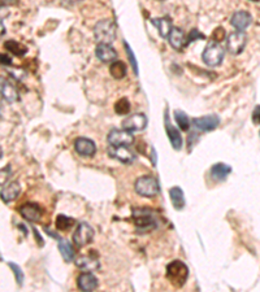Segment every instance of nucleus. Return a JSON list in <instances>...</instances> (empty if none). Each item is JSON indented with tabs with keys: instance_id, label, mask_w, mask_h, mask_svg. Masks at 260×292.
<instances>
[{
	"instance_id": "obj_1",
	"label": "nucleus",
	"mask_w": 260,
	"mask_h": 292,
	"mask_svg": "<svg viewBox=\"0 0 260 292\" xmlns=\"http://www.w3.org/2000/svg\"><path fill=\"white\" fill-rule=\"evenodd\" d=\"M167 278L172 286L181 288L189 278V268L180 260H175L167 266Z\"/></svg>"
},
{
	"instance_id": "obj_2",
	"label": "nucleus",
	"mask_w": 260,
	"mask_h": 292,
	"mask_svg": "<svg viewBox=\"0 0 260 292\" xmlns=\"http://www.w3.org/2000/svg\"><path fill=\"white\" fill-rule=\"evenodd\" d=\"M94 37L98 44H111L116 39V25L111 20H102L94 27Z\"/></svg>"
},
{
	"instance_id": "obj_3",
	"label": "nucleus",
	"mask_w": 260,
	"mask_h": 292,
	"mask_svg": "<svg viewBox=\"0 0 260 292\" xmlns=\"http://www.w3.org/2000/svg\"><path fill=\"white\" fill-rule=\"evenodd\" d=\"M135 192L143 198H154L160 192V186L155 177L152 175H143L135 181Z\"/></svg>"
},
{
	"instance_id": "obj_4",
	"label": "nucleus",
	"mask_w": 260,
	"mask_h": 292,
	"mask_svg": "<svg viewBox=\"0 0 260 292\" xmlns=\"http://www.w3.org/2000/svg\"><path fill=\"white\" fill-rule=\"evenodd\" d=\"M224 48L221 47V44L217 43V42H210L207 44V47L203 51V61L208 65V67H219L220 64L224 60Z\"/></svg>"
},
{
	"instance_id": "obj_5",
	"label": "nucleus",
	"mask_w": 260,
	"mask_h": 292,
	"mask_svg": "<svg viewBox=\"0 0 260 292\" xmlns=\"http://www.w3.org/2000/svg\"><path fill=\"white\" fill-rule=\"evenodd\" d=\"M109 146L113 147H130L134 142L133 132H129L126 128H112L107 137Z\"/></svg>"
},
{
	"instance_id": "obj_6",
	"label": "nucleus",
	"mask_w": 260,
	"mask_h": 292,
	"mask_svg": "<svg viewBox=\"0 0 260 292\" xmlns=\"http://www.w3.org/2000/svg\"><path fill=\"white\" fill-rule=\"evenodd\" d=\"M134 223L135 228L140 230V233L151 231L158 228V222L151 216L150 210L147 209H134Z\"/></svg>"
},
{
	"instance_id": "obj_7",
	"label": "nucleus",
	"mask_w": 260,
	"mask_h": 292,
	"mask_svg": "<svg viewBox=\"0 0 260 292\" xmlns=\"http://www.w3.org/2000/svg\"><path fill=\"white\" fill-rule=\"evenodd\" d=\"M94 239V230L86 222H79L73 234V243L76 247L82 248L90 244Z\"/></svg>"
},
{
	"instance_id": "obj_8",
	"label": "nucleus",
	"mask_w": 260,
	"mask_h": 292,
	"mask_svg": "<svg viewBox=\"0 0 260 292\" xmlns=\"http://www.w3.org/2000/svg\"><path fill=\"white\" fill-rule=\"evenodd\" d=\"M191 125L199 132H214L215 128L220 125V117L217 114H207V116L198 117V118H194L191 121Z\"/></svg>"
},
{
	"instance_id": "obj_9",
	"label": "nucleus",
	"mask_w": 260,
	"mask_h": 292,
	"mask_svg": "<svg viewBox=\"0 0 260 292\" xmlns=\"http://www.w3.org/2000/svg\"><path fill=\"white\" fill-rule=\"evenodd\" d=\"M246 34L243 31H233L232 34L228 35V39H226V48H228L229 52L232 55H240L243 51V48L246 47Z\"/></svg>"
},
{
	"instance_id": "obj_10",
	"label": "nucleus",
	"mask_w": 260,
	"mask_h": 292,
	"mask_svg": "<svg viewBox=\"0 0 260 292\" xmlns=\"http://www.w3.org/2000/svg\"><path fill=\"white\" fill-rule=\"evenodd\" d=\"M76 265L83 272H94L100 268L99 256L95 251H91L89 254H82L76 260Z\"/></svg>"
},
{
	"instance_id": "obj_11",
	"label": "nucleus",
	"mask_w": 260,
	"mask_h": 292,
	"mask_svg": "<svg viewBox=\"0 0 260 292\" xmlns=\"http://www.w3.org/2000/svg\"><path fill=\"white\" fill-rule=\"evenodd\" d=\"M147 122H149V120H147L146 114L134 113L132 116L126 117L123 121V126L129 132H142L146 128Z\"/></svg>"
},
{
	"instance_id": "obj_12",
	"label": "nucleus",
	"mask_w": 260,
	"mask_h": 292,
	"mask_svg": "<svg viewBox=\"0 0 260 292\" xmlns=\"http://www.w3.org/2000/svg\"><path fill=\"white\" fill-rule=\"evenodd\" d=\"M20 214L26 221L38 222L43 216V209L37 203H26L20 207Z\"/></svg>"
},
{
	"instance_id": "obj_13",
	"label": "nucleus",
	"mask_w": 260,
	"mask_h": 292,
	"mask_svg": "<svg viewBox=\"0 0 260 292\" xmlns=\"http://www.w3.org/2000/svg\"><path fill=\"white\" fill-rule=\"evenodd\" d=\"M74 149L82 157H93L97 153V146L89 138H77L74 140Z\"/></svg>"
},
{
	"instance_id": "obj_14",
	"label": "nucleus",
	"mask_w": 260,
	"mask_h": 292,
	"mask_svg": "<svg viewBox=\"0 0 260 292\" xmlns=\"http://www.w3.org/2000/svg\"><path fill=\"white\" fill-rule=\"evenodd\" d=\"M108 155L111 156L114 160L120 161L123 164H132L134 163L135 160V155L130 151L129 147H113L109 146L108 147Z\"/></svg>"
},
{
	"instance_id": "obj_15",
	"label": "nucleus",
	"mask_w": 260,
	"mask_h": 292,
	"mask_svg": "<svg viewBox=\"0 0 260 292\" xmlns=\"http://www.w3.org/2000/svg\"><path fill=\"white\" fill-rule=\"evenodd\" d=\"M167 112H165V116H164V121H165V130H167L168 139H169L173 148H175L176 151H180V149L182 148V146H184V140H182V137L179 130L170 123L169 116H168Z\"/></svg>"
},
{
	"instance_id": "obj_16",
	"label": "nucleus",
	"mask_w": 260,
	"mask_h": 292,
	"mask_svg": "<svg viewBox=\"0 0 260 292\" xmlns=\"http://www.w3.org/2000/svg\"><path fill=\"white\" fill-rule=\"evenodd\" d=\"M77 286L81 291H94L99 286V280L91 272H83L77 278Z\"/></svg>"
},
{
	"instance_id": "obj_17",
	"label": "nucleus",
	"mask_w": 260,
	"mask_h": 292,
	"mask_svg": "<svg viewBox=\"0 0 260 292\" xmlns=\"http://www.w3.org/2000/svg\"><path fill=\"white\" fill-rule=\"evenodd\" d=\"M95 53H97V57L99 58L100 61L104 62V64H112L113 61H116L117 58L116 50L111 44H98Z\"/></svg>"
},
{
	"instance_id": "obj_18",
	"label": "nucleus",
	"mask_w": 260,
	"mask_h": 292,
	"mask_svg": "<svg viewBox=\"0 0 260 292\" xmlns=\"http://www.w3.org/2000/svg\"><path fill=\"white\" fill-rule=\"evenodd\" d=\"M251 22H252V17L249 12L238 11V12H236L233 16H232L230 23L233 25V27H236V29L240 30V31H243L245 29H247V27L251 25Z\"/></svg>"
},
{
	"instance_id": "obj_19",
	"label": "nucleus",
	"mask_w": 260,
	"mask_h": 292,
	"mask_svg": "<svg viewBox=\"0 0 260 292\" xmlns=\"http://www.w3.org/2000/svg\"><path fill=\"white\" fill-rule=\"evenodd\" d=\"M20 192L21 187L20 184H18V182L16 181H11L8 182V183L3 184L2 191H0V193H2V200H3L4 203H11L12 200H15V199L20 195Z\"/></svg>"
},
{
	"instance_id": "obj_20",
	"label": "nucleus",
	"mask_w": 260,
	"mask_h": 292,
	"mask_svg": "<svg viewBox=\"0 0 260 292\" xmlns=\"http://www.w3.org/2000/svg\"><path fill=\"white\" fill-rule=\"evenodd\" d=\"M169 39V44L175 48L176 51H181L185 46H186V39H185V34L180 27L173 26L170 30V34L168 37Z\"/></svg>"
},
{
	"instance_id": "obj_21",
	"label": "nucleus",
	"mask_w": 260,
	"mask_h": 292,
	"mask_svg": "<svg viewBox=\"0 0 260 292\" xmlns=\"http://www.w3.org/2000/svg\"><path fill=\"white\" fill-rule=\"evenodd\" d=\"M210 173L211 177H212L215 181L222 182L228 178V175L232 173V168L224 163H217L215 164V165H212Z\"/></svg>"
},
{
	"instance_id": "obj_22",
	"label": "nucleus",
	"mask_w": 260,
	"mask_h": 292,
	"mask_svg": "<svg viewBox=\"0 0 260 292\" xmlns=\"http://www.w3.org/2000/svg\"><path fill=\"white\" fill-rule=\"evenodd\" d=\"M151 23L158 29L159 35L161 38H168L172 30V21L168 17H161V18H152Z\"/></svg>"
},
{
	"instance_id": "obj_23",
	"label": "nucleus",
	"mask_w": 260,
	"mask_h": 292,
	"mask_svg": "<svg viewBox=\"0 0 260 292\" xmlns=\"http://www.w3.org/2000/svg\"><path fill=\"white\" fill-rule=\"evenodd\" d=\"M59 251L62 253L65 263H72V261L74 260L76 254H74L73 245H72V243L68 239H63V238L59 239Z\"/></svg>"
},
{
	"instance_id": "obj_24",
	"label": "nucleus",
	"mask_w": 260,
	"mask_h": 292,
	"mask_svg": "<svg viewBox=\"0 0 260 292\" xmlns=\"http://www.w3.org/2000/svg\"><path fill=\"white\" fill-rule=\"evenodd\" d=\"M169 196H170V202H172L173 207L177 210L184 209L185 207V195L184 191H182L181 187L175 186L172 187L169 190Z\"/></svg>"
},
{
	"instance_id": "obj_25",
	"label": "nucleus",
	"mask_w": 260,
	"mask_h": 292,
	"mask_svg": "<svg viewBox=\"0 0 260 292\" xmlns=\"http://www.w3.org/2000/svg\"><path fill=\"white\" fill-rule=\"evenodd\" d=\"M2 96L8 103H15L18 100V92L8 81H2Z\"/></svg>"
},
{
	"instance_id": "obj_26",
	"label": "nucleus",
	"mask_w": 260,
	"mask_h": 292,
	"mask_svg": "<svg viewBox=\"0 0 260 292\" xmlns=\"http://www.w3.org/2000/svg\"><path fill=\"white\" fill-rule=\"evenodd\" d=\"M109 72H111V76L114 79H123L128 73V68H126L125 62L113 61L109 67Z\"/></svg>"
},
{
	"instance_id": "obj_27",
	"label": "nucleus",
	"mask_w": 260,
	"mask_h": 292,
	"mask_svg": "<svg viewBox=\"0 0 260 292\" xmlns=\"http://www.w3.org/2000/svg\"><path fill=\"white\" fill-rule=\"evenodd\" d=\"M4 48H6L8 52L13 53V55H16V56H23L27 51L26 47L22 46V44L18 43V42H16V41L6 42V43H4Z\"/></svg>"
},
{
	"instance_id": "obj_28",
	"label": "nucleus",
	"mask_w": 260,
	"mask_h": 292,
	"mask_svg": "<svg viewBox=\"0 0 260 292\" xmlns=\"http://www.w3.org/2000/svg\"><path fill=\"white\" fill-rule=\"evenodd\" d=\"M74 223H76V221H74L73 218L64 216V214H59V216L56 217L55 226H56V230L67 231V230H69V229L72 228Z\"/></svg>"
},
{
	"instance_id": "obj_29",
	"label": "nucleus",
	"mask_w": 260,
	"mask_h": 292,
	"mask_svg": "<svg viewBox=\"0 0 260 292\" xmlns=\"http://www.w3.org/2000/svg\"><path fill=\"white\" fill-rule=\"evenodd\" d=\"M175 120L182 132H187L190 128V120H189V117L185 112L175 111Z\"/></svg>"
},
{
	"instance_id": "obj_30",
	"label": "nucleus",
	"mask_w": 260,
	"mask_h": 292,
	"mask_svg": "<svg viewBox=\"0 0 260 292\" xmlns=\"http://www.w3.org/2000/svg\"><path fill=\"white\" fill-rule=\"evenodd\" d=\"M130 108L132 105L129 103V100L126 98H123V99L117 100L116 104H114V112L120 116H125V114H129L130 112Z\"/></svg>"
},
{
	"instance_id": "obj_31",
	"label": "nucleus",
	"mask_w": 260,
	"mask_h": 292,
	"mask_svg": "<svg viewBox=\"0 0 260 292\" xmlns=\"http://www.w3.org/2000/svg\"><path fill=\"white\" fill-rule=\"evenodd\" d=\"M124 46H125V51H126V55H128L129 60H130V62H132V67H133V72H134L135 74L138 76V64H137V58H135L134 56V52H133V50L129 47V44L124 43Z\"/></svg>"
},
{
	"instance_id": "obj_32",
	"label": "nucleus",
	"mask_w": 260,
	"mask_h": 292,
	"mask_svg": "<svg viewBox=\"0 0 260 292\" xmlns=\"http://www.w3.org/2000/svg\"><path fill=\"white\" fill-rule=\"evenodd\" d=\"M8 266L12 269V270H13V274H15L16 280H17V283L20 284V286H22V283H23V272L21 270L20 266L16 265L15 263H8Z\"/></svg>"
},
{
	"instance_id": "obj_33",
	"label": "nucleus",
	"mask_w": 260,
	"mask_h": 292,
	"mask_svg": "<svg viewBox=\"0 0 260 292\" xmlns=\"http://www.w3.org/2000/svg\"><path fill=\"white\" fill-rule=\"evenodd\" d=\"M206 37L205 35L202 34V33H199V30H196V29H193L190 31V34H189V37H187V39H186V43L187 44H190L191 42H195L196 39H205Z\"/></svg>"
},
{
	"instance_id": "obj_34",
	"label": "nucleus",
	"mask_w": 260,
	"mask_h": 292,
	"mask_svg": "<svg viewBox=\"0 0 260 292\" xmlns=\"http://www.w3.org/2000/svg\"><path fill=\"white\" fill-rule=\"evenodd\" d=\"M224 39H225V30L222 29V27H217L214 31V34H212V41L220 43V42H222Z\"/></svg>"
},
{
	"instance_id": "obj_35",
	"label": "nucleus",
	"mask_w": 260,
	"mask_h": 292,
	"mask_svg": "<svg viewBox=\"0 0 260 292\" xmlns=\"http://www.w3.org/2000/svg\"><path fill=\"white\" fill-rule=\"evenodd\" d=\"M252 122L255 125H260V105H256L252 111Z\"/></svg>"
},
{
	"instance_id": "obj_36",
	"label": "nucleus",
	"mask_w": 260,
	"mask_h": 292,
	"mask_svg": "<svg viewBox=\"0 0 260 292\" xmlns=\"http://www.w3.org/2000/svg\"><path fill=\"white\" fill-rule=\"evenodd\" d=\"M0 58H2V64L3 65H11L12 64L11 57H9L7 53H2V55H0Z\"/></svg>"
},
{
	"instance_id": "obj_37",
	"label": "nucleus",
	"mask_w": 260,
	"mask_h": 292,
	"mask_svg": "<svg viewBox=\"0 0 260 292\" xmlns=\"http://www.w3.org/2000/svg\"><path fill=\"white\" fill-rule=\"evenodd\" d=\"M32 229H33V231H34L35 238H38V239H37V240H38V242H39V245H41V247H42V245H43V240H42L41 235H39V234H38V231H37V229H34V228H32Z\"/></svg>"
},
{
	"instance_id": "obj_38",
	"label": "nucleus",
	"mask_w": 260,
	"mask_h": 292,
	"mask_svg": "<svg viewBox=\"0 0 260 292\" xmlns=\"http://www.w3.org/2000/svg\"><path fill=\"white\" fill-rule=\"evenodd\" d=\"M70 2H79V0H70Z\"/></svg>"
},
{
	"instance_id": "obj_39",
	"label": "nucleus",
	"mask_w": 260,
	"mask_h": 292,
	"mask_svg": "<svg viewBox=\"0 0 260 292\" xmlns=\"http://www.w3.org/2000/svg\"><path fill=\"white\" fill-rule=\"evenodd\" d=\"M251 2H260V0H251Z\"/></svg>"
}]
</instances>
